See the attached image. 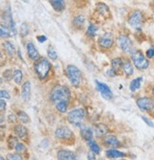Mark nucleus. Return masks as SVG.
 Segmentation results:
<instances>
[{"mask_svg":"<svg viewBox=\"0 0 154 160\" xmlns=\"http://www.w3.org/2000/svg\"><path fill=\"white\" fill-rule=\"evenodd\" d=\"M70 97V92L69 89L65 86H60V85L55 86L50 93L51 101L54 104H57L62 101L68 102Z\"/></svg>","mask_w":154,"mask_h":160,"instance_id":"obj_1","label":"nucleus"},{"mask_svg":"<svg viewBox=\"0 0 154 160\" xmlns=\"http://www.w3.org/2000/svg\"><path fill=\"white\" fill-rule=\"evenodd\" d=\"M51 65L46 58L38 59L34 64V71L40 79H44L51 71Z\"/></svg>","mask_w":154,"mask_h":160,"instance_id":"obj_2","label":"nucleus"},{"mask_svg":"<svg viewBox=\"0 0 154 160\" xmlns=\"http://www.w3.org/2000/svg\"><path fill=\"white\" fill-rule=\"evenodd\" d=\"M66 71H67V75L70 79V83L74 87H79L81 80H82L81 71L74 65H69Z\"/></svg>","mask_w":154,"mask_h":160,"instance_id":"obj_3","label":"nucleus"},{"mask_svg":"<svg viewBox=\"0 0 154 160\" xmlns=\"http://www.w3.org/2000/svg\"><path fill=\"white\" fill-rule=\"evenodd\" d=\"M131 60H132L134 66L139 70H145L149 66L148 60L138 50L131 52Z\"/></svg>","mask_w":154,"mask_h":160,"instance_id":"obj_4","label":"nucleus"},{"mask_svg":"<svg viewBox=\"0 0 154 160\" xmlns=\"http://www.w3.org/2000/svg\"><path fill=\"white\" fill-rule=\"evenodd\" d=\"M84 115H85V112L83 109H75V110H72L69 112L68 120H69V122L72 125L81 126Z\"/></svg>","mask_w":154,"mask_h":160,"instance_id":"obj_5","label":"nucleus"},{"mask_svg":"<svg viewBox=\"0 0 154 160\" xmlns=\"http://www.w3.org/2000/svg\"><path fill=\"white\" fill-rule=\"evenodd\" d=\"M2 21L5 26H7L10 30H11V32H12V36H15L16 35V28H15V24H14V21L12 19V12H11V9L10 7H8V10H5L3 14H2Z\"/></svg>","mask_w":154,"mask_h":160,"instance_id":"obj_6","label":"nucleus"},{"mask_svg":"<svg viewBox=\"0 0 154 160\" xmlns=\"http://www.w3.org/2000/svg\"><path fill=\"white\" fill-rule=\"evenodd\" d=\"M143 19H144V16L140 11H134L128 16V21L131 27L135 28V29H140L142 26V23H143Z\"/></svg>","mask_w":154,"mask_h":160,"instance_id":"obj_7","label":"nucleus"},{"mask_svg":"<svg viewBox=\"0 0 154 160\" xmlns=\"http://www.w3.org/2000/svg\"><path fill=\"white\" fill-rule=\"evenodd\" d=\"M55 136L59 139H65V140H70L74 138V135L71 130L66 126H60L57 128L55 130Z\"/></svg>","mask_w":154,"mask_h":160,"instance_id":"obj_8","label":"nucleus"},{"mask_svg":"<svg viewBox=\"0 0 154 160\" xmlns=\"http://www.w3.org/2000/svg\"><path fill=\"white\" fill-rule=\"evenodd\" d=\"M117 42L119 47L121 48V50L125 52H132V42L130 38L128 35H120L117 38Z\"/></svg>","mask_w":154,"mask_h":160,"instance_id":"obj_9","label":"nucleus"},{"mask_svg":"<svg viewBox=\"0 0 154 160\" xmlns=\"http://www.w3.org/2000/svg\"><path fill=\"white\" fill-rule=\"evenodd\" d=\"M136 103H137V106L139 107V109L144 112H149L154 108V102L149 97H141V98L137 99Z\"/></svg>","mask_w":154,"mask_h":160,"instance_id":"obj_10","label":"nucleus"},{"mask_svg":"<svg viewBox=\"0 0 154 160\" xmlns=\"http://www.w3.org/2000/svg\"><path fill=\"white\" fill-rule=\"evenodd\" d=\"M95 85H96V89H97V91L102 94V96L105 99L109 100L112 98V92L107 84L100 82L99 80H95Z\"/></svg>","mask_w":154,"mask_h":160,"instance_id":"obj_11","label":"nucleus"},{"mask_svg":"<svg viewBox=\"0 0 154 160\" xmlns=\"http://www.w3.org/2000/svg\"><path fill=\"white\" fill-rule=\"evenodd\" d=\"M98 44L105 49H109L112 44H113V38L111 33L109 32H106L104 34H102L99 39H98Z\"/></svg>","mask_w":154,"mask_h":160,"instance_id":"obj_12","label":"nucleus"},{"mask_svg":"<svg viewBox=\"0 0 154 160\" xmlns=\"http://www.w3.org/2000/svg\"><path fill=\"white\" fill-rule=\"evenodd\" d=\"M108 132V128L105 124H95L93 127V133L96 137H103Z\"/></svg>","mask_w":154,"mask_h":160,"instance_id":"obj_13","label":"nucleus"},{"mask_svg":"<svg viewBox=\"0 0 154 160\" xmlns=\"http://www.w3.org/2000/svg\"><path fill=\"white\" fill-rule=\"evenodd\" d=\"M57 159L58 160H76L74 153L68 150H61L57 152Z\"/></svg>","mask_w":154,"mask_h":160,"instance_id":"obj_14","label":"nucleus"},{"mask_svg":"<svg viewBox=\"0 0 154 160\" xmlns=\"http://www.w3.org/2000/svg\"><path fill=\"white\" fill-rule=\"evenodd\" d=\"M27 52L31 59H32V60L39 59V52H37V50L35 49V46L33 45L32 42H29L27 44Z\"/></svg>","mask_w":154,"mask_h":160,"instance_id":"obj_15","label":"nucleus"},{"mask_svg":"<svg viewBox=\"0 0 154 160\" xmlns=\"http://www.w3.org/2000/svg\"><path fill=\"white\" fill-rule=\"evenodd\" d=\"M31 83L30 81H26L21 88V95L22 98L24 99V101H29L31 99Z\"/></svg>","mask_w":154,"mask_h":160,"instance_id":"obj_16","label":"nucleus"},{"mask_svg":"<svg viewBox=\"0 0 154 160\" xmlns=\"http://www.w3.org/2000/svg\"><path fill=\"white\" fill-rule=\"evenodd\" d=\"M104 143L109 148H116L119 145V141L114 135H108L104 138Z\"/></svg>","mask_w":154,"mask_h":160,"instance_id":"obj_17","label":"nucleus"},{"mask_svg":"<svg viewBox=\"0 0 154 160\" xmlns=\"http://www.w3.org/2000/svg\"><path fill=\"white\" fill-rule=\"evenodd\" d=\"M81 136L83 137V139H85L86 141L89 142L92 140V130L88 127V126H82L81 127V131H80Z\"/></svg>","mask_w":154,"mask_h":160,"instance_id":"obj_18","label":"nucleus"},{"mask_svg":"<svg viewBox=\"0 0 154 160\" xmlns=\"http://www.w3.org/2000/svg\"><path fill=\"white\" fill-rule=\"evenodd\" d=\"M14 132L16 133V135L20 138H25L27 135H28V130L25 126L19 124V125H16L14 127Z\"/></svg>","mask_w":154,"mask_h":160,"instance_id":"obj_19","label":"nucleus"},{"mask_svg":"<svg viewBox=\"0 0 154 160\" xmlns=\"http://www.w3.org/2000/svg\"><path fill=\"white\" fill-rule=\"evenodd\" d=\"M121 68H123V61L121 58H114L111 60V70L113 72H119Z\"/></svg>","mask_w":154,"mask_h":160,"instance_id":"obj_20","label":"nucleus"},{"mask_svg":"<svg viewBox=\"0 0 154 160\" xmlns=\"http://www.w3.org/2000/svg\"><path fill=\"white\" fill-rule=\"evenodd\" d=\"M50 3L56 12H61L65 9V2L62 0H51Z\"/></svg>","mask_w":154,"mask_h":160,"instance_id":"obj_21","label":"nucleus"},{"mask_svg":"<svg viewBox=\"0 0 154 160\" xmlns=\"http://www.w3.org/2000/svg\"><path fill=\"white\" fill-rule=\"evenodd\" d=\"M142 80H143L142 77H138V78L133 79L132 81L130 82V85H129L130 91H131V92H135L136 90H138V89L141 87Z\"/></svg>","mask_w":154,"mask_h":160,"instance_id":"obj_22","label":"nucleus"},{"mask_svg":"<svg viewBox=\"0 0 154 160\" xmlns=\"http://www.w3.org/2000/svg\"><path fill=\"white\" fill-rule=\"evenodd\" d=\"M126 154L120 151L117 150H108L107 151V156L109 158H119V157H124Z\"/></svg>","mask_w":154,"mask_h":160,"instance_id":"obj_23","label":"nucleus"},{"mask_svg":"<svg viewBox=\"0 0 154 160\" xmlns=\"http://www.w3.org/2000/svg\"><path fill=\"white\" fill-rule=\"evenodd\" d=\"M97 10L98 12L104 15V17H107V16H109V10L108 8V6L104 3H98L97 5Z\"/></svg>","mask_w":154,"mask_h":160,"instance_id":"obj_24","label":"nucleus"},{"mask_svg":"<svg viewBox=\"0 0 154 160\" xmlns=\"http://www.w3.org/2000/svg\"><path fill=\"white\" fill-rule=\"evenodd\" d=\"M123 70H124V72L127 74V76H130L133 74V67L129 61H126L123 63Z\"/></svg>","mask_w":154,"mask_h":160,"instance_id":"obj_25","label":"nucleus"},{"mask_svg":"<svg viewBox=\"0 0 154 160\" xmlns=\"http://www.w3.org/2000/svg\"><path fill=\"white\" fill-rule=\"evenodd\" d=\"M3 46L7 52V53L9 54V56H12L15 52V49H14V46L10 42V41H6L3 43Z\"/></svg>","mask_w":154,"mask_h":160,"instance_id":"obj_26","label":"nucleus"},{"mask_svg":"<svg viewBox=\"0 0 154 160\" xmlns=\"http://www.w3.org/2000/svg\"><path fill=\"white\" fill-rule=\"evenodd\" d=\"M17 117H18V119L20 120L22 123H28V122H30V117H29V115L25 112H23V111H18Z\"/></svg>","mask_w":154,"mask_h":160,"instance_id":"obj_27","label":"nucleus"},{"mask_svg":"<svg viewBox=\"0 0 154 160\" xmlns=\"http://www.w3.org/2000/svg\"><path fill=\"white\" fill-rule=\"evenodd\" d=\"M73 25L75 27H78V28H82V26L84 25L85 23V17L83 15H78V16H76L74 19H73Z\"/></svg>","mask_w":154,"mask_h":160,"instance_id":"obj_28","label":"nucleus"},{"mask_svg":"<svg viewBox=\"0 0 154 160\" xmlns=\"http://www.w3.org/2000/svg\"><path fill=\"white\" fill-rule=\"evenodd\" d=\"M22 72L21 70H15L13 72V81L16 83V84H20L21 81H22Z\"/></svg>","mask_w":154,"mask_h":160,"instance_id":"obj_29","label":"nucleus"},{"mask_svg":"<svg viewBox=\"0 0 154 160\" xmlns=\"http://www.w3.org/2000/svg\"><path fill=\"white\" fill-rule=\"evenodd\" d=\"M0 33H1V37H9V36H12L11 30L7 26H5L4 24H1V27H0Z\"/></svg>","mask_w":154,"mask_h":160,"instance_id":"obj_30","label":"nucleus"},{"mask_svg":"<svg viewBox=\"0 0 154 160\" xmlns=\"http://www.w3.org/2000/svg\"><path fill=\"white\" fill-rule=\"evenodd\" d=\"M88 144H89V147L90 148L91 152H93L94 153H97V154L100 152V147L97 145V143H96L95 141L91 140V141L88 142Z\"/></svg>","mask_w":154,"mask_h":160,"instance_id":"obj_31","label":"nucleus"},{"mask_svg":"<svg viewBox=\"0 0 154 160\" xmlns=\"http://www.w3.org/2000/svg\"><path fill=\"white\" fill-rule=\"evenodd\" d=\"M98 31V27L97 26H95L93 24H89V27H88V31H87V34L89 36H91L93 37L95 34H96V32Z\"/></svg>","mask_w":154,"mask_h":160,"instance_id":"obj_32","label":"nucleus"},{"mask_svg":"<svg viewBox=\"0 0 154 160\" xmlns=\"http://www.w3.org/2000/svg\"><path fill=\"white\" fill-rule=\"evenodd\" d=\"M55 107L60 112H66V111L68 109V102H66V101L59 102V103L55 104Z\"/></svg>","mask_w":154,"mask_h":160,"instance_id":"obj_33","label":"nucleus"},{"mask_svg":"<svg viewBox=\"0 0 154 160\" xmlns=\"http://www.w3.org/2000/svg\"><path fill=\"white\" fill-rule=\"evenodd\" d=\"M19 142L17 141V138L14 137V136H10L9 139H8V146L10 149H14L15 146L18 144Z\"/></svg>","mask_w":154,"mask_h":160,"instance_id":"obj_34","label":"nucleus"},{"mask_svg":"<svg viewBox=\"0 0 154 160\" xmlns=\"http://www.w3.org/2000/svg\"><path fill=\"white\" fill-rule=\"evenodd\" d=\"M48 56L51 59V60H55L57 58V53L55 52V50L53 49V47L50 46L48 48Z\"/></svg>","mask_w":154,"mask_h":160,"instance_id":"obj_35","label":"nucleus"},{"mask_svg":"<svg viewBox=\"0 0 154 160\" xmlns=\"http://www.w3.org/2000/svg\"><path fill=\"white\" fill-rule=\"evenodd\" d=\"M29 33V26L27 23H23L20 27V34L22 35V37H25L26 35H28Z\"/></svg>","mask_w":154,"mask_h":160,"instance_id":"obj_36","label":"nucleus"},{"mask_svg":"<svg viewBox=\"0 0 154 160\" xmlns=\"http://www.w3.org/2000/svg\"><path fill=\"white\" fill-rule=\"evenodd\" d=\"M14 150L16 151V152L20 153V154H21V153H23V152H26V151H27V149H26L25 145H24V144H22V143H18V144L15 146Z\"/></svg>","mask_w":154,"mask_h":160,"instance_id":"obj_37","label":"nucleus"},{"mask_svg":"<svg viewBox=\"0 0 154 160\" xmlns=\"http://www.w3.org/2000/svg\"><path fill=\"white\" fill-rule=\"evenodd\" d=\"M8 160H23L20 154H15V153H9L7 155Z\"/></svg>","mask_w":154,"mask_h":160,"instance_id":"obj_38","label":"nucleus"},{"mask_svg":"<svg viewBox=\"0 0 154 160\" xmlns=\"http://www.w3.org/2000/svg\"><path fill=\"white\" fill-rule=\"evenodd\" d=\"M4 77L6 80H10L12 77H13V74H12V70H6L3 73Z\"/></svg>","mask_w":154,"mask_h":160,"instance_id":"obj_39","label":"nucleus"},{"mask_svg":"<svg viewBox=\"0 0 154 160\" xmlns=\"http://www.w3.org/2000/svg\"><path fill=\"white\" fill-rule=\"evenodd\" d=\"M1 97H2V99L3 98H6V99H9V98H11V95H10V93L7 92V91H4V90H1Z\"/></svg>","mask_w":154,"mask_h":160,"instance_id":"obj_40","label":"nucleus"},{"mask_svg":"<svg viewBox=\"0 0 154 160\" xmlns=\"http://www.w3.org/2000/svg\"><path fill=\"white\" fill-rule=\"evenodd\" d=\"M142 119L144 120V121H145V122H146V123H147L148 126H150V127L154 128V123H153V122H151L150 120H149V119H147L146 116H142Z\"/></svg>","mask_w":154,"mask_h":160,"instance_id":"obj_41","label":"nucleus"},{"mask_svg":"<svg viewBox=\"0 0 154 160\" xmlns=\"http://www.w3.org/2000/svg\"><path fill=\"white\" fill-rule=\"evenodd\" d=\"M147 57H149V58L154 57V49H153V48L148 49V50L147 51Z\"/></svg>","mask_w":154,"mask_h":160,"instance_id":"obj_42","label":"nucleus"},{"mask_svg":"<svg viewBox=\"0 0 154 160\" xmlns=\"http://www.w3.org/2000/svg\"><path fill=\"white\" fill-rule=\"evenodd\" d=\"M0 105H1V107H0V110H1V112H3L6 109V102L4 101V99H1V101H0Z\"/></svg>","mask_w":154,"mask_h":160,"instance_id":"obj_43","label":"nucleus"},{"mask_svg":"<svg viewBox=\"0 0 154 160\" xmlns=\"http://www.w3.org/2000/svg\"><path fill=\"white\" fill-rule=\"evenodd\" d=\"M37 40H38V41H39L40 43H42V42L46 41V40H47V37H46L45 35H39V36H37Z\"/></svg>","mask_w":154,"mask_h":160,"instance_id":"obj_44","label":"nucleus"},{"mask_svg":"<svg viewBox=\"0 0 154 160\" xmlns=\"http://www.w3.org/2000/svg\"><path fill=\"white\" fill-rule=\"evenodd\" d=\"M88 159L89 160H95L96 157H95V153L93 152H90L89 154H88Z\"/></svg>","mask_w":154,"mask_h":160,"instance_id":"obj_45","label":"nucleus"},{"mask_svg":"<svg viewBox=\"0 0 154 160\" xmlns=\"http://www.w3.org/2000/svg\"><path fill=\"white\" fill-rule=\"evenodd\" d=\"M14 118H15V116H14L13 114H10V115H9V121H10L11 123H12V122H14V121H15V119H14Z\"/></svg>","mask_w":154,"mask_h":160,"instance_id":"obj_46","label":"nucleus"},{"mask_svg":"<svg viewBox=\"0 0 154 160\" xmlns=\"http://www.w3.org/2000/svg\"><path fill=\"white\" fill-rule=\"evenodd\" d=\"M152 94H153V96H154V87H153V89H152Z\"/></svg>","mask_w":154,"mask_h":160,"instance_id":"obj_47","label":"nucleus"},{"mask_svg":"<svg viewBox=\"0 0 154 160\" xmlns=\"http://www.w3.org/2000/svg\"><path fill=\"white\" fill-rule=\"evenodd\" d=\"M0 160H5V158L4 157H0Z\"/></svg>","mask_w":154,"mask_h":160,"instance_id":"obj_48","label":"nucleus"},{"mask_svg":"<svg viewBox=\"0 0 154 160\" xmlns=\"http://www.w3.org/2000/svg\"><path fill=\"white\" fill-rule=\"evenodd\" d=\"M120 160H123V159H120Z\"/></svg>","mask_w":154,"mask_h":160,"instance_id":"obj_49","label":"nucleus"}]
</instances>
